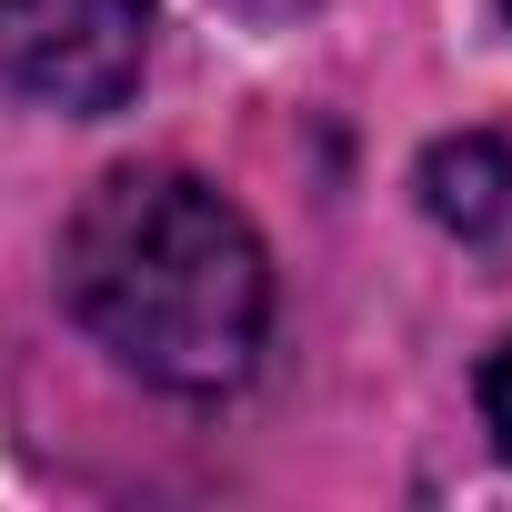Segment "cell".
<instances>
[{"label": "cell", "instance_id": "obj_1", "mask_svg": "<svg viewBox=\"0 0 512 512\" xmlns=\"http://www.w3.org/2000/svg\"><path fill=\"white\" fill-rule=\"evenodd\" d=\"M61 292L121 372L161 392H231L272 332V251L191 171H111L71 211Z\"/></svg>", "mask_w": 512, "mask_h": 512}, {"label": "cell", "instance_id": "obj_2", "mask_svg": "<svg viewBox=\"0 0 512 512\" xmlns=\"http://www.w3.org/2000/svg\"><path fill=\"white\" fill-rule=\"evenodd\" d=\"M151 71V0H0V91L101 121Z\"/></svg>", "mask_w": 512, "mask_h": 512}, {"label": "cell", "instance_id": "obj_3", "mask_svg": "<svg viewBox=\"0 0 512 512\" xmlns=\"http://www.w3.org/2000/svg\"><path fill=\"white\" fill-rule=\"evenodd\" d=\"M422 211H432L452 241H502V231H512V151H502L492 131L432 141V151H422Z\"/></svg>", "mask_w": 512, "mask_h": 512}, {"label": "cell", "instance_id": "obj_4", "mask_svg": "<svg viewBox=\"0 0 512 512\" xmlns=\"http://www.w3.org/2000/svg\"><path fill=\"white\" fill-rule=\"evenodd\" d=\"M482 422H492V442H502V462H512V342H502L492 372H482Z\"/></svg>", "mask_w": 512, "mask_h": 512}, {"label": "cell", "instance_id": "obj_5", "mask_svg": "<svg viewBox=\"0 0 512 512\" xmlns=\"http://www.w3.org/2000/svg\"><path fill=\"white\" fill-rule=\"evenodd\" d=\"M502 21H512V0H502Z\"/></svg>", "mask_w": 512, "mask_h": 512}]
</instances>
